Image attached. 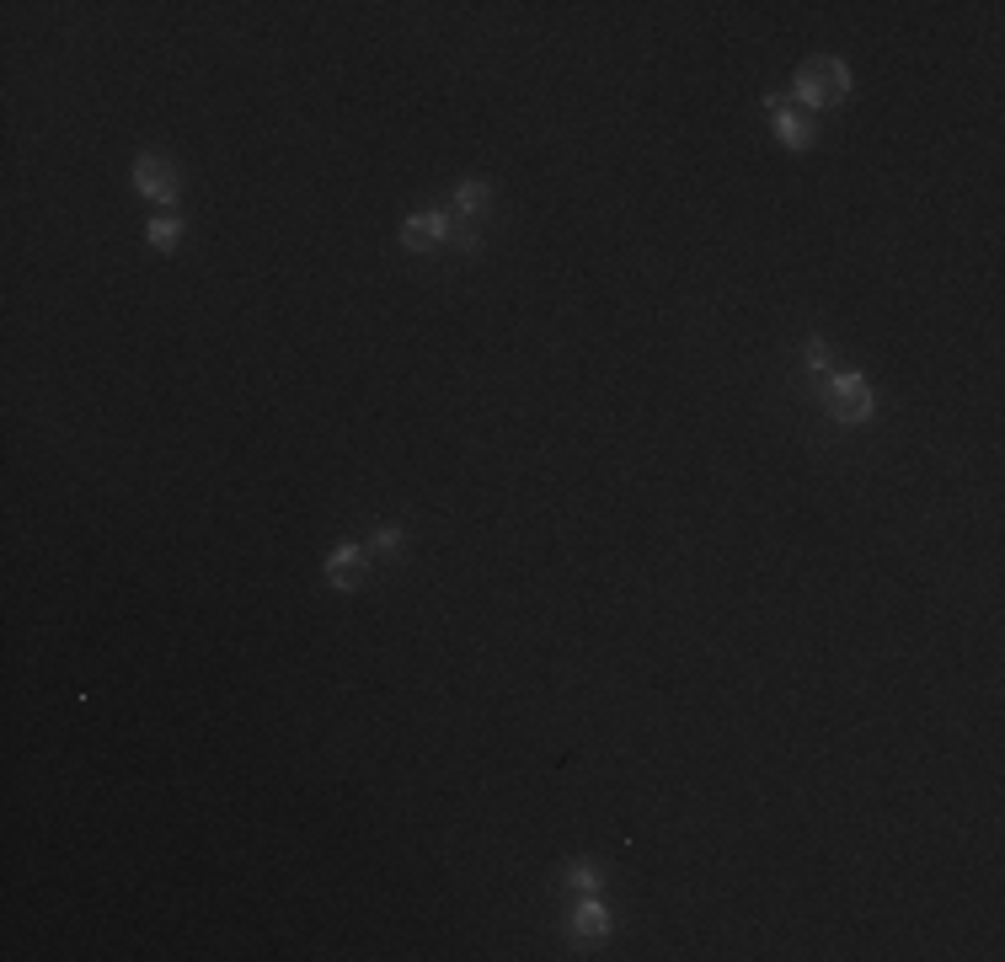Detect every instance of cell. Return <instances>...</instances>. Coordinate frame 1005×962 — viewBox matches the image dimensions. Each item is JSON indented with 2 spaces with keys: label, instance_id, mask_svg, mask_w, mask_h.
I'll list each match as a JSON object with an SVG mask.
<instances>
[{
  "label": "cell",
  "instance_id": "cell-5",
  "mask_svg": "<svg viewBox=\"0 0 1005 962\" xmlns=\"http://www.w3.org/2000/svg\"><path fill=\"white\" fill-rule=\"evenodd\" d=\"M450 220H444V214H417V220H407V225H401V241H407L412 246V252H428V246H439L444 236H450Z\"/></svg>",
  "mask_w": 1005,
  "mask_h": 962
},
{
  "label": "cell",
  "instance_id": "cell-8",
  "mask_svg": "<svg viewBox=\"0 0 1005 962\" xmlns=\"http://www.w3.org/2000/svg\"><path fill=\"white\" fill-rule=\"evenodd\" d=\"M492 204L487 182H460V214H482Z\"/></svg>",
  "mask_w": 1005,
  "mask_h": 962
},
{
  "label": "cell",
  "instance_id": "cell-4",
  "mask_svg": "<svg viewBox=\"0 0 1005 962\" xmlns=\"http://www.w3.org/2000/svg\"><path fill=\"white\" fill-rule=\"evenodd\" d=\"M327 578H332L337 588H359V583L369 578V551H364V546H337L332 562H327Z\"/></svg>",
  "mask_w": 1005,
  "mask_h": 962
},
{
  "label": "cell",
  "instance_id": "cell-2",
  "mask_svg": "<svg viewBox=\"0 0 1005 962\" xmlns=\"http://www.w3.org/2000/svg\"><path fill=\"white\" fill-rule=\"evenodd\" d=\"M829 412L840 417V423H861V417H872V391L861 375H840L829 385Z\"/></svg>",
  "mask_w": 1005,
  "mask_h": 962
},
{
  "label": "cell",
  "instance_id": "cell-1",
  "mask_svg": "<svg viewBox=\"0 0 1005 962\" xmlns=\"http://www.w3.org/2000/svg\"><path fill=\"white\" fill-rule=\"evenodd\" d=\"M845 91H850V70L834 65V59H818V65H808L797 75V97L808 107H829V102H840Z\"/></svg>",
  "mask_w": 1005,
  "mask_h": 962
},
{
  "label": "cell",
  "instance_id": "cell-9",
  "mask_svg": "<svg viewBox=\"0 0 1005 962\" xmlns=\"http://www.w3.org/2000/svg\"><path fill=\"white\" fill-rule=\"evenodd\" d=\"M150 246H161V252H166V246H177V220H156V225H150Z\"/></svg>",
  "mask_w": 1005,
  "mask_h": 962
},
{
  "label": "cell",
  "instance_id": "cell-6",
  "mask_svg": "<svg viewBox=\"0 0 1005 962\" xmlns=\"http://www.w3.org/2000/svg\"><path fill=\"white\" fill-rule=\"evenodd\" d=\"M770 107H776V134H781L792 150H808V145H813V123L802 118V113H792V107H781V102H770Z\"/></svg>",
  "mask_w": 1005,
  "mask_h": 962
},
{
  "label": "cell",
  "instance_id": "cell-3",
  "mask_svg": "<svg viewBox=\"0 0 1005 962\" xmlns=\"http://www.w3.org/2000/svg\"><path fill=\"white\" fill-rule=\"evenodd\" d=\"M134 188L145 198H177V172L161 161V155H139L134 161Z\"/></svg>",
  "mask_w": 1005,
  "mask_h": 962
},
{
  "label": "cell",
  "instance_id": "cell-7",
  "mask_svg": "<svg viewBox=\"0 0 1005 962\" xmlns=\"http://www.w3.org/2000/svg\"><path fill=\"white\" fill-rule=\"evenodd\" d=\"M572 930H578L583 941H605L610 920H605V909H599V904H583V909H578V920H572Z\"/></svg>",
  "mask_w": 1005,
  "mask_h": 962
},
{
  "label": "cell",
  "instance_id": "cell-10",
  "mask_svg": "<svg viewBox=\"0 0 1005 962\" xmlns=\"http://www.w3.org/2000/svg\"><path fill=\"white\" fill-rule=\"evenodd\" d=\"M594 882H599V872H589V866H578V872H572V888H594Z\"/></svg>",
  "mask_w": 1005,
  "mask_h": 962
},
{
  "label": "cell",
  "instance_id": "cell-11",
  "mask_svg": "<svg viewBox=\"0 0 1005 962\" xmlns=\"http://www.w3.org/2000/svg\"><path fill=\"white\" fill-rule=\"evenodd\" d=\"M375 546H380V551H396V546H401V535H396V530H380Z\"/></svg>",
  "mask_w": 1005,
  "mask_h": 962
}]
</instances>
